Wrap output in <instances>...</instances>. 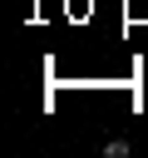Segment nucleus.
I'll return each mask as SVG.
<instances>
[{"mask_svg": "<svg viewBox=\"0 0 148 158\" xmlns=\"http://www.w3.org/2000/svg\"><path fill=\"white\" fill-rule=\"evenodd\" d=\"M104 153H109V158H128V138H109Z\"/></svg>", "mask_w": 148, "mask_h": 158, "instance_id": "1", "label": "nucleus"}]
</instances>
